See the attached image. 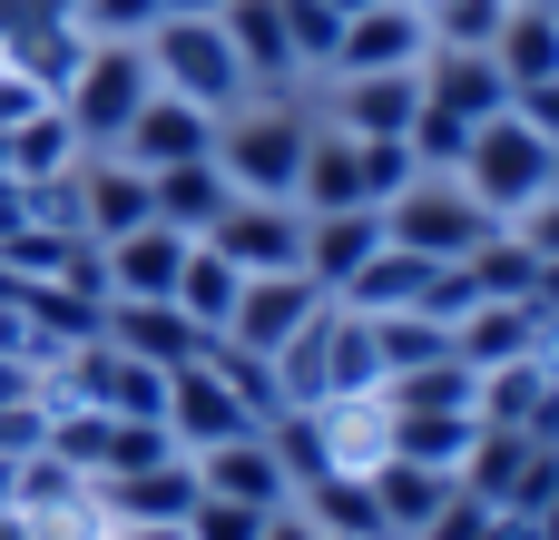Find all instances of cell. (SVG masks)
<instances>
[{"mask_svg": "<svg viewBox=\"0 0 559 540\" xmlns=\"http://www.w3.org/2000/svg\"><path fill=\"white\" fill-rule=\"evenodd\" d=\"M147 98H157L147 49H138V39H88V49H79V69H69V89H59V118H69V138H79L88 157H108Z\"/></svg>", "mask_w": 559, "mask_h": 540, "instance_id": "obj_1", "label": "cell"}, {"mask_svg": "<svg viewBox=\"0 0 559 540\" xmlns=\"http://www.w3.org/2000/svg\"><path fill=\"white\" fill-rule=\"evenodd\" d=\"M305 138H314V118H305L295 98H246V108L216 118V167H226L236 197H295Z\"/></svg>", "mask_w": 559, "mask_h": 540, "instance_id": "obj_2", "label": "cell"}, {"mask_svg": "<svg viewBox=\"0 0 559 540\" xmlns=\"http://www.w3.org/2000/svg\"><path fill=\"white\" fill-rule=\"evenodd\" d=\"M138 49H147V79H157L167 98H197L206 118H226V108H246V98H255V89H246V69H236L226 20H157Z\"/></svg>", "mask_w": 559, "mask_h": 540, "instance_id": "obj_3", "label": "cell"}, {"mask_svg": "<svg viewBox=\"0 0 559 540\" xmlns=\"http://www.w3.org/2000/svg\"><path fill=\"white\" fill-rule=\"evenodd\" d=\"M452 177H462V187L511 226L521 207H540V197L559 187V148H550V138H531V128L501 108V118H481V128H472V148H462V167H452Z\"/></svg>", "mask_w": 559, "mask_h": 540, "instance_id": "obj_4", "label": "cell"}, {"mask_svg": "<svg viewBox=\"0 0 559 540\" xmlns=\"http://www.w3.org/2000/svg\"><path fill=\"white\" fill-rule=\"evenodd\" d=\"M383 236L403 246V256H432V266H462L481 236H501V216L462 187V177H413L393 207H383Z\"/></svg>", "mask_w": 559, "mask_h": 540, "instance_id": "obj_5", "label": "cell"}, {"mask_svg": "<svg viewBox=\"0 0 559 540\" xmlns=\"http://www.w3.org/2000/svg\"><path fill=\"white\" fill-rule=\"evenodd\" d=\"M452 482H462L472 502H491V512H540L550 482H559V453L540 443V433H501V423H481Z\"/></svg>", "mask_w": 559, "mask_h": 540, "instance_id": "obj_6", "label": "cell"}, {"mask_svg": "<svg viewBox=\"0 0 559 540\" xmlns=\"http://www.w3.org/2000/svg\"><path fill=\"white\" fill-rule=\"evenodd\" d=\"M157 423H167L177 453H216V443H236V433H265V413H255L206 354H187V364L167 374V413H157Z\"/></svg>", "mask_w": 559, "mask_h": 540, "instance_id": "obj_7", "label": "cell"}, {"mask_svg": "<svg viewBox=\"0 0 559 540\" xmlns=\"http://www.w3.org/2000/svg\"><path fill=\"white\" fill-rule=\"evenodd\" d=\"M206 246H216L236 275H305V207H295V197H236V207L206 226Z\"/></svg>", "mask_w": 559, "mask_h": 540, "instance_id": "obj_8", "label": "cell"}, {"mask_svg": "<svg viewBox=\"0 0 559 540\" xmlns=\"http://www.w3.org/2000/svg\"><path fill=\"white\" fill-rule=\"evenodd\" d=\"M324 305H334V295H324L314 275H246V285H236V315H226V344H246L255 364H275Z\"/></svg>", "mask_w": 559, "mask_h": 540, "instance_id": "obj_9", "label": "cell"}, {"mask_svg": "<svg viewBox=\"0 0 559 540\" xmlns=\"http://www.w3.org/2000/svg\"><path fill=\"white\" fill-rule=\"evenodd\" d=\"M187 462H197V492L206 502H236V512H285L295 502V472H285V453L265 433H236V443L187 453Z\"/></svg>", "mask_w": 559, "mask_h": 540, "instance_id": "obj_10", "label": "cell"}, {"mask_svg": "<svg viewBox=\"0 0 559 540\" xmlns=\"http://www.w3.org/2000/svg\"><path fill=\"white\" fill-rule=\"evenodd\" d=\"M423 49H432L423 10H413V0H373V10H354V20H344V39H334V69H324V79H364V69H423Z\"/></svg>", "mask_w": 559, "mask_h": 540, "instance_id": "obj_11", "label": "cell"}, {"mask_svg": "<svg viewBox=\"0 0 559 540\" xmlns=\"http://www.w3.org/2000/svg\"><path fill=\"white\" fill-rule=\"evenodd\" d=\"M108 157H128V167H147V177H157V167H187V157H216V118H206L197 98H167V89H157V98L128 118V138H118Z\"/></svg>", "mask_w": 559, "mask_h": 540, "instance_id": "obj_12", "label": "cell"}, {"mask_svg": "<svg viewBox=\"0 0 559 540\" xmlns=\"http://www.w3.org/2000/svg\"><path fill=\"white\" fill-rule=\"evenodd\" d=\"M187 246L197 236H177V226H128V236H108L98 246V275H108V295H138V305H177V266H187Z\"/></svg>", "mask_w": 559, "mask_h": 540, "instance_id": "obj_13", "label": "cell"}, {"mask_svg": "<svg viewBox=\"0 0 559 540\" xmlns=\"http://www.w3.org/2000/svg\"><path fill=\"white\" fill-rule=\"evenodd\" d=\"M413 118H423V69L334 79V128H344V138H413Z\"/></svg>", "mask_w": 559, "mask_h": 540, "instance_id": "obj_14", "label": "cell"}, {"mask_svg": "<svg viewBox=\"0 0 559 540\" xmlns=\"http://www.w3.org/2000/svg\"><path fill=\"white\" fill-rule=\"evenodd\" d=\"M393 236H383V207H334V216H305V275L324 285V295H344L373 256H383Z\"/></svg>", "mask_w": 559, "mask_h": 540, "instance_id": "obj_15", "label": "cell"}, {"mask_svg": "<svg viewBox=\"0 0 559 540\" xmlns=\"http://www.w3.org/2000/svg\"><path fill=\"white\" fill-rule=\"evenodd\" d=\"M423 98H432V108H452L462 128H481V118H501V108H511V79H501V59H491V49H423Z\"/></svg>", "mask_w": 559, "mask_h": 540, "instance_id": "obj_16", "label": "cell"}, {"mask_svg": "<svg viewBox=\"0 0 559 540\" xmlns=\"http://www.w3.org/2000/svg\"><path fill=\"white\" fill-rule=\"evenodd\" d=\"M147 216H157L147 167H128V157H79V236H88V246H108V236H128V226H147Z\"/></svg>", "mask_w": 559, "mask_h": 540, "instance_id": "obj_17", "label": "cell"}, {"mask_svg": "<svg viewBox=\"0 0 559 540\" xmlns=\"http://www.w3.org/2000/svg\"><path fill=\"white\" fill-rule=\"evenodd\" d=\"M98 334H108L118 354L157 364V374H177V364H187V354L206 344V334H197V325H187L177 305H138V295H108V305H98Z\"/></svg>", "mask_w": 559, "mask_h": 540, "instance_id": "obj_18", "label": "cell"}, {"mask_svg": "<svg viewBox=\"0 0 559 540\" xmlns=\"http://www.w3.org/2000/svg\"><path fill=\"white\" fill-rule=\"evenodd\" d=\"M540 344H550V315H540V305H501V295H481V305L452 325V354H462L472 374L521 364V354H540Z\"/></svg>", "mask_w": 559, "mask_h": 540, "instance_id": "obj_19", "label": "cell"}, {"mask_svg": "<svg viewBox=\"0 0 559 540\" xmlns=\"http://www.w3.org/2000/svg\"><path fill=\"white\" fill-rule=\"evenodd\" d=\"M98 502H108L118 531H128V521H187V512H197V462H187V453H157V462L98 482Z\"/></svg>", "mask_w": 559, "mask_h": 540, "instance_id": "obj_20", "label": "cell"}, {"mask_svg": "<svg viewBox=\"0 0 559 540\" xmlns=\"http://www.w3.org/2000/svg\"><path fill=\"white\" fill-rule=\"evenodd\" d=\"M216 20H226L236 69H246V89H255V98H285V89L305 79V69H295V39H285V20H275V0H226Z\"/></svg>", "mask_w": 559, "mask_h": 540, "instance_id": "obj_21", "label": "cell"}, {"mask_svg": "<svg viewBox=\"0 0 559 540\" xmlns=\"http://www.w3.org/2000/svg\"><path fill=\"white\" fill-rule=\"evenodd\" d=\"M364 482H373V502H383V531H393V540H423L432 521H442V502L462 492L452 472H432V462H403V453H383Z\"/></svg>", "mask_w": 559, "mask_h": 540, "instance_id": "obj_22", "label": "cell"}, {"mask_svg": "<svg viewBox=\"0 0 559 540\" xmlns=\"http://www.w3.org/2000/svg\"><path fill=\"white\" fill-rule=\"evenodd\" d=\"M147 197H157V226H177V236H206V226L236 207V187H226V167H216V157L157 167V177H147Z\"/></svg>", "mask_w": 559, "mask_h": 540, "instance_id": "obj_23", "label": "cell"}, {"mask_svg": "<svg viewBox=\"0 0 559 540\" xmlns=\"http://www.w3.org/2000/svg\"><path fill=\"white\" fill-rule=\"evenodd\" d=\"M295 512H305L324 540H393V531H383V502H373V482H364V472H314V482L295 492Z\"/></svg>", "mask_w": 559, "mask_h": 540, "instance_id": "obj_24", "label": "cell"}, {"mask_svg": "<svg viewBox=\"0 0 559 540\" xmlns=\"http://www.w3.org/2000/svg\"><path fill=\"white\" fill-rule=\"evenodd\" d=\"M491 59H501V79H511V89L550 79V69H559V0H511V20H501Z\"/></svg>", "mask_w": 559, "mask_h": 540, "instance_id": "obj_25", "label": "cell"}, {"mask_svg": "<svg viewBox=\"0 0 559 540\" xmlns=\"http://www.w3.org/2000/svg\"><path fill=\"white\" fill-rule=\"evenodd\" d=\"M236 285H246V275H236V266H226V256L197 236V246H187V266H177V315H187L197 334H226V315H236Z\"/></svg>", "mask_w": 559, "mask_h": 540, "instance_id": "obj_26", "label": "cell"}, {"mask_svg": "<svg viewBox=\"0 0 559 540\" xmlns=\"http://www.w3.org/2000/svg\"><path fill=\"white\" fill-rule=\"evenodd\" d=\"M393 413V403H383ZM472 413H393V453L403 462H432V472H462V453H472Z\"/></svg>", "mask_w": 559, "mask_h": 540, "instance_id": "obj_27", "label": "cell"}, {"mask_svg": "<svg viewBox=\"0 0 559 540\" xmlns=\"http://www.w3.org/2000/svg\"><path fill=\"white\" fill-rule=\"evenodd\" d=\"M373 344H383V384H393V374L442 364V354H452V325H442V315H373Z\"/></svg>", "mask_w": 559, "mask_h": 540, "instance_id": "obj_28", "label": "cell"}, {"mask_svg": "<svg viewBox=\"0 0 559 540\" xmlns=\"http://www.w3.org/2000/svg\"><path fill=\"white\" fill-rule=\"evenodd\" d=\"M501 20H511V0H423L432 49H491V39H501Z\"/></svg>", "mask_w": 559, "mask_h": 540, "instance_id": "obj_29", "label": "cell"}, {"mask_svg": "<svg viewBox=\"0 0 559 540\" xmlns=\"http://www.w3.org/2000/svg\"><path fill=\"white\" fill-rule=\"evenodd\" d=\"M275 20H285V39H295V69H334L344 10H324V0H275Z\"/></svg>", "mask_w": 559, "mask_h": 540, "instance_id": "obj_30", "label": "cell"}, {"mask_svg": "<svg viewBox=\"0 0 559 540\" xmlns=\"http://www.w3.org/2000/svg\"><path fill=\"white\" fill-rule=\"evenodd\" d=\"M403 148H413V167H423V177H452V167H462V148H472V128H462L452 108H432V98H423V118H413V138H403Z\"/></svg>", "mask_w": 559, "mask_h": 540, "instance_id": "obj_31", "label": "cell"}, {"mask_svg": "<svg viewBox=\"0 0 559 540\" xmlns=\"http://www.w3.org/2000/svg\"><path fill=\"white\" fill-rule=\"evenodd\" d=\"M69 20L88 39H147L157 30V0H69Z\"/></svg>", "mask_w": 559, "mask_h": 540, "instance_id": "obj_32", "label": "cell"}, {"mask_svg": "<svg viewBox=\"0 0 559 540\" xmlns=\"http://www.w3.org/2000/svg\"><path fill=\"white\" fill-rule=\"evenodd\" d=\"M255 531H265V512H236V502H206V492L187 512V540H255Z\"/></svg>", "mask_w": 559, "mask_h": 540, "instance_id": "obj_33", "label": "cell"}, {"mask_svg": "<svg viewBox=\"0 0 559 540\" xmlns=\"http://www.w3.org/2000/svg\"><path fill=\"white\" fill-rule=\"evenodd\" d=\"M511 118H521L531 138H550V148H559V69H550V79H531V89H511Z\"/></svg>", "mask_w": 559, "mask_h": 540, "instance_id": "obj_34", "label": "cell"}, {"mask_svg": "<svg viewBox=\"0 0 559 540\" xmlns=\"http://www.w3.org/2000/svg\"><path fill=\"white\" fill-rule=\"evenodd\" d=\"M511 236H521V246H531L540 266H559V187L540 197V207H521V216H511Z\"/></svg>", "mask_w": 559, "mask_h": 540, "instance_id": "obj_35", "label": "cell"}, {"mask_svg": "<svg viewBox=\"0 0 559 540\" xmlns=\"http://www.w3.org/2000/svg\"><path fill=\"white\" fill-rule=\"evenodd\" d=\"M255 540H324V531H314V521H305V512L285 502V512H265V531H255Z\"/></svg>", "mask_w": 559, "mask_h": 540, "instance_id": "obj_36", "label": "cell"}, {"mask_svg": "<svg viewBox=\"0 0 559 540\" xmlns=\"http://www.w3.org/2000/svg\"><path fill=\"white\" fill-rule=\"evenodd\" d=\"M226 0H157V20H216Z\"/></svg>", "mask_w": 559, "mask_h": 540, "instance_id": "obj_37", "label": "cell"}, {"mask_svg": "<svg viewBox=\"0 0 559 540\" xmlns=\"http://www.w3.org/2000/svg\"><path fill=\"white\" fill-rule=\"evenodd\" d=\"M118 540H187V521H128Z\"/></svg>", "mask_w": 559, "mask_h": 540, "instance_id": "obj_38", "label": "cell"}, {"mask_svg": "<svg viewBox=\"0 0 559 540\" xmlns=\"http://www.w3.org/2000/svg\"><path fill=\"white\" fill-rule=\"evenodd\" d=\"M531 531H540V540H559V482H550V502L531 512Z\"/></svg>", "mask_w": 559, "mask_h": 540, "instance_id": "obj_39", "label": "cell"}, {"mask_svg": "<svg viewBox=\"0 0 559 540\" xmlns=\"http://www.w3.org/2000/svg\"><path fill=\"white\" fill-rule=\"evenodd\" d=\"M324 10H344V20H354V10H373V0H324Z\"/></svg>", "mask_w": 559, "mask_h": 540, "instance_id": "obj_40", "label": "cell"}, {"mask_svg": "<svg viewBox=\"0 0 559 540\" xmlns=\"http://www.w3.org/2000/svg\"><path fill=\"white\" fill-rule=\"evenodd\" d=\"M413 10H423V0H413Z\"/></svg>", "mask_w": 559, "mask_h": 540, "instance_id": "obj_41", "label": "cell"}]
</instances>
